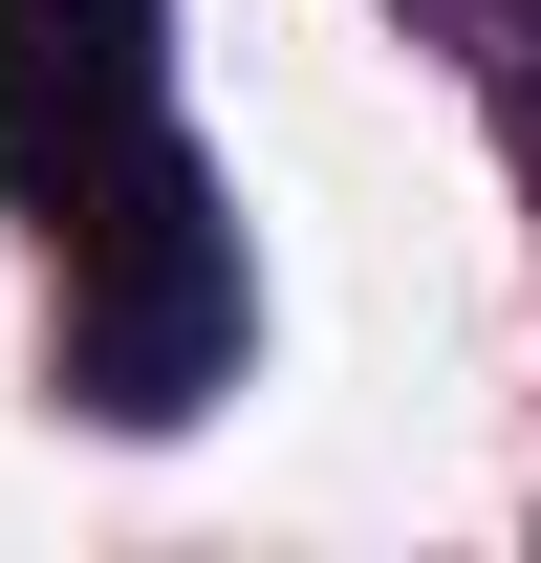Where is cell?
<instances>
[{
    "instance_id": "7a4b0ae2",
    "label": "cell",
    "mask_w": 541,
    "mask_h": 563,
    "mask_svg": "<svg viewBox=\"0 0 541 563\" xmlns=\"http://www.w3.org/2000/svg\"><path fill=\"white\" fill-rule=\"evenodd\" d=\"M131 131H152V0H0V152L87 196Z\"/></svg>"
},
{
    "instance_id": "6da1fadb",
    "label": "cell",
    "mask_w": 541,
    "mask_h": 563,
    "mask_svg": "<svg viewBox=\"0 0 541 563\" xmlns=\"http://www.w3.org/2000/svg\"><path fill=\"white\" fill-rule=\"evenodd\" d=\"M66 261H87V390L109 412H196L217 368H239V217L196 196L174 131H131L66 196Z\"/></svg>"
}]
</instances>
